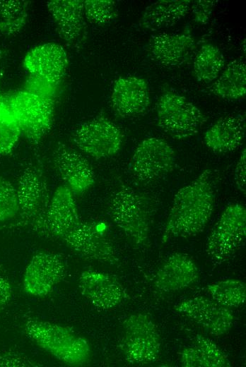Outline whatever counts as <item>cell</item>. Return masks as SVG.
I'll use <instances>...</instances> for the list:
<instances>
[{
  "mask_svg": "<svg viewBox=\"0 0 246 367\" xmlns=\"http://www.w3.org/2000/svg\"><path fill=\"white\" fill-rule=\"evenodd\" d=\"M215 199L211 172L206 169L175 193L162 242L193 236L202 231L212 215Z\"/></svg>",
  "mask_w": 246,
  "mask_h": 367,
  "instance_id": "cell-1",
  "label": "cell"
},
{
  "mask_svg": "<svg viewBox=\"0 0 246 367\" xmlns=\"http://www.w3.org/2000/svg\"><path fill=\"white\" fill-rule=\"evenodd\" d=\"M24 331L38 347L64 363L81 366L90 358L88 340L67 326L30 318Z\"/></svg>",
  "mask_w": 246,
  "mask_h": 367,
  "instance_id": "cell-2",
  "label": "cell"
},
{
  "mask_svg": "<svg viewBox=\"0 0 246 367\" xmlns=\"http://www.w3.org/2000/svg\"><path fill=\"white\" fill-rule=\"evenodd\" d=\"M107 212L134 245L148 246L151 213L143 196L122 182L108 200Z\"/></svg>",
  "mask_w": 246,
  "mask_h": 367,
  "instance_id": "cell-3",
  "label": "cell"
},
{
  "mask_svg": "<svg viewBox=\"0 0 246 367\" xmlns=\"http://www.w3.org/2000/svg\"><path fill=\"white\" fill-rule=\"evenodd\" d=\"M246 236V210L242 204L228 205L208 236L206 252L216 264L231 258L241 247Z\"/></svg>",
  "mask_w": 246,
  "mask_h": 367,
  "instance_id": "cell-4",
  "label": "cell"
},
{
  "mask_svg": "<svg viewBox=\"0 0 246 367\" xmlns=\"http://www.w3.org/2000/svg\"><path fill=\"white\" fill-rule=\"evenodd\" d=\"M7 96L22 133L29 142L37 145L52 127L55 101L24 90Z\"/></svg>",
  "mask_w": 246,
  "mask_h": 367,
  "instance_id": "cell-5",
  "label": "cell"
},
{
  "mask_svg": "<svg viewBox=\"0 0 246 367\" xmlns=\"http://www.w3.org/2000/svg\"><path fill=\"white\" fill-rule=\"evenodd\" d=\"M206 122L203 113L185 97L172 91L164 92L157 103V123L177 139L195 135Z\"/></svg>",
  "mask_w": 246,
  "mask_h": 367,
  "instance_id": "cell-6",
  "label": "cell"
},
{
  "mask_svg": "<svg viewBox=\"0 0 246 367\" xmlns=\"http://www.w3.org/2000/svg\"><path fill=\"white\" fill-rule=\"evenodd\" d=\"M16 190L20 217L18 224L28 226L34 231L42 221L51 200L40 162L24 169Z\"/></svg>",
  "mask_w": 246,
  "mask_h": 367,
  "instance_id": "cell-7",
  "label": "cell"
},
{
  "mask_svg": "<svg viewBox=\"0 0 246 367\" xmlns=\"http://www.w3.org/2000/svg\"><path fill=\"white\" fill-rule=\"evenodd\" d=\"M124 337L121 349L125 359L132 364L155 361L160 351L157 327L148 314L136 313L123 322Z\"/></svg>",
  "mask_w": 246,
  "mask_h": 367,
  "instance_id": "cell-8",
  "label": "cell"
},
{
  "mask_svg": "<svg viewBox=\"0 0 246 367\" xmlns=\"http://www.w3.org/2000/svg\"><path fill=\"white\" fill-rule=\"evenodd\" d=\"M120 128L105 116H98L82 124L74 133L75 145L86 155L102 159L117 154L123 143Z\"/></svg>",
  "mask_w": 246,
  "mask_h": 367,
  "instance_id": "cell-9",
  "label": "cell"
},
{
  "mask_svg": "<svg viewBox=\"0 0 246 367\" xmlns=\"http://www.w3.org/2000/svg\"><path fill=\"white\" fill-rule=\"evenodd\" d=\"M175 153L165 140L148 138L137 145L130 160L129 170L141 182L157 180L173 170Z\"/></svg>",
  "mask_w": 246,
  "mask_h": 367,
  "instance_id": "cell-10",
  "label": "cell"
},
{
  "mask_svg": "<svg viewBox=\"0 0 246 367\" xmlns=\"http://www.w3.org/2000/svg\"><path fill=\"white\" fill-rule=\"evenodd\" d=\"M95 223L80 220L60 239L79 255L101 263L116 265V250L102 229Z\"/></svg>",
  "mask_w": 246,
  "mask_h": 367,
  "instance_id": "cell-11",
  "label": "cell"
},
{
  "mask_svg": "<svg viewBox=\"0 0 246 367\" xmlns=\"http://www.w3.org/2000/svg\"><path fill=\"white\" fill-rule=\"evenodd\" d=\"M66 265L57 253L39 252L25 267L23 289L29 295L43 297L49 295L66 275Z\"/></svg>",
  "mask_w": 246,
  "mask_h": 367,
  "instance_id": "cell-12",
  "label": "cell"
},
{
  "mask_svg": "<svg viewBox=\"0 0 246 367\" xmlns=\"http://www.w3.org/2000/svg\"><path fill=\"white\" fill-rule=\"evenodd\" d=\"M175 309L199 325L208 334L216 337L228 332L234 321L230 308L204 296L182 300L175 306Z\"/></svg>",
  "mask_w": 246,
  "mask_h": 367,
  "instance_id": "cell-13",
  "label": "cell"
},
{
  "mask_svg": "<svg viewBox=\"0 0 246 367\" xmlns=\"http://www.w3.org/2000/svg\"><path fill=\"white\" fill-rule=\"evenodd\" d=\"M80 220L74 193L66 185H62L55 191L42 221L34 231L46 237L61 239Z\"/></svg>",
  "mask_w": 246,
  "mask_h": 367,
  "instance_id": "cell-14",
  "label": "cell"
},
{
  "mask_svg": "<svg viewBox=\"0 0 246 367\" xmlns=\"http://www.w3.org/2000/svg\"><path fill=\"white\" fill-rule=\"evenodd\" d=\"M54 167L74 195H81L95 183V174L88 160L78 152L59 142L53 154Z\"/></svg>",
  "mask_w": 246,
  "mask_h": 367,
  "instance_id": "cell-15",
  "label": "cell"
},
{
  "mask_svg": "<svg viewBox=\"0 0 246 367\" xmlns=\"http://www.w3.org/2000/svg\"><path fill=\"white\" fill-rule=\"evenodd\" d=\"M110 100L113 111L122 118L141 115L150 104L148 85L140 77H119L114 83Z\"/></svg>",
  "mask_w": 246,
  "mask_h": 367,
  "instance_id": "cell-16",
  "label": "cell"
},
{
  "mask_svg": "<svg viewBox=\"0 0 246 367\" xmlns=\"http://www.w3.org/2000/svg\"><path fill=\"white\" fill-rule=\"evenodd\" d=\"M81 294L94 306L102 310L112 309L125 297L122 285L107 273L87 270L78 278Z\"/></svg>",
  "mask_w": 246,
  "mask_h": 367,
  "instance_id": "cell-17",
  "label": "cell"
},
{
  "mask_svg": "<svg viewBox=\"0 0 246 367\" xmlns=\"http://www.w3.org/2000/svg\"><path fill=\"white\" fill-rule=\"evenodd\" d=\"M23 65L31 76L61 82L66 71L68 59L60 44L48 42L30 49L25 56Z\"/></svg>",
  "mask_w": 246,
  "mask_h": 367,
  "instance_id": "cell-18",
  "label": "cell"
},
{
  "mask_svg": "<svg viewBox=\"0 0 246 367\" xmlns=\"http://www.w3.org/2000/svg\"><path fill=\"white\" fill-rule=\"evenodd\" d=\"M199 278V270L193 259L182 253L169 255L158 270L156 287L164 292L177 291L188 288Z\"/></svg>",
  "mask_w": 246,
  "mask_h": 367,
  "instance_id": "cell-19",
  "label": "cell"
},
{
  "mask_svg": "<svg viewBox=\"0 0 246 367\" xmlns=\"http://www.w3.org/2000/svg\"><path fill=\"white\" fill-rule=\"evenodd\" d=\"M47 7L60 37L69 44L78 47L85 37L83 1L52 0Z\"/></svg>",
  "mask_w": 246,
  "mask_h": 367,
  "instance_id": "cell-20",
  "label": "cell"
},
{
  "mask_svg": "<svg viewBox=\"0 0 246 367\" xmlns=\"http://www.w3.org/2000/svg\"><path fill=\"white\" fill-rule=\"evenodd\" d=\"M194 48V40L189 32L180 34L163 33L154 36L149 44L154 61L165 66L184 64Z\"/></svg>",
  "mask_w": 246,
  "mask_h": 367,
  "instance_id": "cell-21",
  "label": "cell"
},
{
  "mask_svg": "<svg viewBox=\"0 0 246 367\" xmlns=\"http://www.w3.org/2000/svg\"><path fill=\"white\" fill-rule=\"evenodd\" d=\"M245 120L241 114H228L218 119L204 133L206 147L216 153L235 150L242 144Z\"/></svg>",
  "mask_w": 246,
  "mask_h": 367,
  "instance_id": "cell-22",
  "label": "cell"
},
{
  "mask_svg": "<svg viewBox=\"0 0 246 367\" xmlns=\"http://www.w3.org/2000/svg\"><path fill=\"white\" fill-rule=\"evenodd\" d=\"M184 367H230L227 355L211 339L197 335L194 343L180 353Z\"/></svg>",
  "mask_w": 246,
  "mask_h": 367,
  "instance_id": "cell-23",
  "label": "cell"
},
{
  "mask_svg": "<svg viewBox=\"0 0 246 367\" xmlns=\"http://www.w3.org/2000/svg\"><path fill=\"white\" fill-rule=\"evenodd\" d=\"M189 0H160L147 6L144 12L142 26L151 30L168 28L176 24L189 12Z\"/></svg>",
  "mask_w": 246,
  "mask_h": 367,
  "instance_id": "cell-24",
  "label": "cell"
},
{
  "mask_svg": "<svg viewBox=\"0 0 246 367\" xmlns=\"http://www.w3.org/2000/svg\"><path fill=\"white\" fill-rule=\"evenodd\" d=\"M216 96L228 100H239L246 94V66L235 59L229 63L210 87Z\"/></svg>",
  "mask_w": 246,
  "mask_h": 367,
  "instance_id": "cell-25",
  "label": "cell"
},
{
  "mask_svg": "<svg viewBox=\"0 0 246 367\" xmlns=\"http://www.w3.org/2000/svg\"><path fill=\"white\" fill-rule=\"evenodd\" d=\"M224 64V57L220 49L212 44L205 43L194 59V75L199 81L210 83L220 75Z\"/></svg>",
  "mask_w": 246,
  "mask_h": 367,
  "instance_id": "cell-26",
  "label": "cell"
},
{
  "mask_svg": "<svg viewBox=\"0 0 246 367\" xmlns=\"http://www.w3.org/2000/svg\"><path fill=\"white\" fill-rule=\"evenodd\" d=\"M29 1L0 0V32L6 35L18 33L25 25Z\"/></svg>",
  "mask_w": 246,
  "mask_h": 367,
  "instance_id": "cell-27",
  "label": "cell"
},
{
  "mask_svg": "<svg viewBox=\"0 0 246 367\" xmlns=\"http://www.w3.org/2000/svg\"><path fill=\"white\" fill-rule=\"evenodd\" d=\"M207 291L211 298L227 308H238L246 299L245 284L237 279H227L207 285Z\"/></svg>",
  "mask_w": 246,
  "mask_h": 367,
  "instance_id": "cell-28",
  "label": "cell"
},
{
  "mask_svg": "<svg viewBox=\"0 0 246 367\" xmlns=\"http://www.w3.org/2000/svg\"><path fill=\"white\" fill-rule=\"evenodd\" d=\"M21 133L19 123L11 107L7 94L0 93V154H9Z\"/></svg>",
  "mask_w": 246,
  "mask_h": 367,
  "instance_id": "cell-29",
  "label": "cell"
},
{
  "mask_svg": "<svg viewBox=\"0 0 246 367\" xmlns=\"http://www.w3.org/2000/svg\"><path fill=\"white\" fill-rule=\"evenodd\" d=\"M83 13L89 22L98 25L109 23L117 16L116 4L112 0L83 1Z\"/></svg>",
  "mask_w": 246,
  "mask_h": 367,
  "instance_id": "cell-30",
  "label": "cell"
},
{
  "mask_svg": "<svg viewBox=\"0 0 246 367\" xmlns=\"http://www.w3.org/2000/svg\"><path fill=\"white\" fill-rule=\"evenodd\" d=\"M18 212L16 188L10 181L0 178V222L13 218Z\"/></svg>",
  "mask_w": 246,
  "mask_h": 367,
  "instance_id": "cell-31",
  "label": "cell"
},
{
  "mask_svg": "<svg viewBox=\"0 0 246 367\" xmlns=\"http://www.w3.org/2000/svg\"><path fill=\"white\" fill-rule=\"evenodd\" d=\"M59 85L60 82H53L30 75L25 82L23 90L56 102Z\"/></svg>",
  "mask_w": 246,
  "mask_h": 367,
  "instance_id": "cell-32",
  "label": "cell"
},
{
  "mask_svg": "<svg viewBox=\"0 0 246 367\" xmlns=\"http://www.w3.org/2000/svg\"><path fill=\"white\" fill-rule=\"evenodd\" d=\"M214 5V1L199 0L194 1L192 6L194 20L202 25L206 24L210 19Z\"/></svg>",
  "mask_w": 246,
  "mask_h": 367,
  "instance_id": "cell-33",
  "label": "cell"
},
{
  "mask_svg": "<svg viewBox=\"0 0 246 367\" xmlns=\"http://www.w3.org/2000/svg\"><path fill=\"white\" fill-rule=\"evenodd\" d=\"M41 366L30 359L19 354L6 353L0 354V366Z\"/></svg>",
  "mask_w": 246,
  "mask_h": 367,
  "instance_id": "cell-34",
  "label": "cell"
},
{
  "mask_svg": "<svg viewBox=\"0 0 246 367\" xmlns=\"http://www.w3.org/2000/svg\"><path fill=\"white\" fill-rule=\"evenodd\" d=\"M246 151L242 150L236 164L234 173L235 184L237 188L243 193H245V174H246Z\"/></svg>",
  "mask_w": 246,
  "mask_h": 367,
  "instance_id": "cell-35",
  "label": "cell"
},
{
  "mask_svg": "<svg viewBox=\"0 0 246 367\" xmlns=\"http://www.w3.org/2000/svg\"><path fill=\"white\" fill-rule=\"evenodd\" d=\"M12 295V288L8 280L0 275V311L8 303Z\"/></svg>",
  "mask_w": 246,
  "mask_h": 367,
  "instance_id": "cell-36",
  "label": "cell"
},
{
  "mask_svg": "<svg viewBox=\"0 0 246 367\" xmlns=\"http://www.w3.org/2000/svg\"><path fill=\"white\" fill-rule=\"evenodd\" d=\"M5 54H6V51L4 49L0 48V61L4 58Z\"/></svg>",
  "mask_w": 246,
  "mask_h": 367,
  "instance_id": "cell-37",
  "label": "cell"
}]
</instances>
